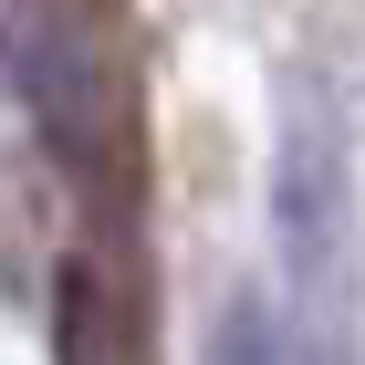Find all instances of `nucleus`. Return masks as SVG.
Instances as JSON below:
<instances>
[{
    "label": "nucleus",
    "mask_w": 365,
    "mask_h": 365,
    "mask_svg": "<svg viewBox=\"0 0 365 365\" xmlns=\"http://www.w3.org/2000/svg\"><path fill=\"white\" fill-rule=\"evenodd\" d=\"M21 84L42 105V125H53V157L73 168V188L125 220L136 209V178H146V125H136V94H125V63L84 21H53V31H31Z\"/></svg>",
    "instance_id": "1"
},
{
    "label": "nucleus",
    "mask_w": 365,
    "mask_h": 365,
    "mask_svg": "<svg viewBox=\"0 0 365 365\" xmlns=\"http://www.w3.org/2000/svg\"><path fill=\"white\" fill-rule=\"evenodd\" d=\"M53 344H63V365H125V292L105 282V261H63Z\"/></svg>",
    "instance_id": "2"
},
{
    "label": "nucleus",
    "mask_w": 365,
    "mask_h": 365,
    "mask_svg": "<svg viewBox=\"0 0 365 365\" xmlns=\"http://www.w3.org/2000/svg\"><path fill=\"white\" fill-rule=\"evenodd\" d=\"M209 365H282V313L261 292H230L209 324Z\"/></svg>",
    "instance_id": "3"
}]
</instances>
